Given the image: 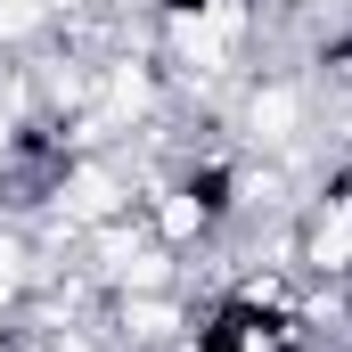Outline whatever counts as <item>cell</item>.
<instances>
[{"label":"cell","instance_id":"obj_1","mask_svg":"<svg viewBox=\"0 0 352 352\" xmlns=\"http://www.w3.org/2000/svg\"><path fill=\"white\" fill-rule=\"evenodd\" d=\"M230 123H238L246 156H295L303 131H311V82L278 74V66H254L238 82V98H230Z\"/></svg>","mask_w":352,"mask_h":352}]
</instances>
